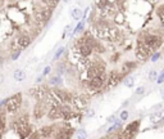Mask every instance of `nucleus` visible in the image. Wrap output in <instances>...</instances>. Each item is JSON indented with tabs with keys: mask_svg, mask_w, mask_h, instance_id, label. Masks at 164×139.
<instances>
[{
	"mask_svg": "<svg viewBox=\"0 0 164 139\" xmlns=\"http://www.w3.org/2000/svg\"><path fill=\"white\" fill-rule=\"evenodd\" d=\"M51 95L56 102L59 103H72L73 102V95L68 92H64V90H60V89H55L51 92Z\"/></svg>",
	"mask_w": 164,
	"mask_h": 139,
	"instance_id": "f257e3e1",
	"label": "nucleus"
},
{
	"mask_svg": "<svg viewBox=\"0 0 164 139\" xmlns=\"http://www.w3.org/2000/svg\"><path fill=\"white\" fill-rule=\"evenodd\" d=\"M140 120H136V121H133L131 124H128V125L126 126V129H124L123 131H120L122 134H119L118 137H122V138H132L136 135V133L138 131V128H140Z\"/></svg>",
	"mask_w": 164,
	"mask_h": 139,
	"instance_id": "f03ea898",
	"label": "nucleus"
},
{
	"mask_svg": "<svg viewBox=\"0 0 164 139\" xmlns=\"http://www.w3.org/2000/svg\"><path fill=\"white\" fill-rule=\"evenodd\" d=\"M124 75L122 72H119V71H112L108 77H107V84H108V88H113V86H117L120 81L123 80Z\"/></svg>",
	"mask_w": 164,
	"mask_h": 139,
	"instance_id": "7ed1b4c3",
	"label": "nucleus"
},
{
	"mask_svg": "<svg viewBox=\"0 0 164 139\" xmlns=\"http://www.w3.org/2000/svg\"><path fill=\"white\" fill-rule=\"evenodd\" d=\"M21 106V95L17 94V95H13L8 99L7 102V109L8 112H16L17 109Z\"/></svg>",
	"mask_w": 164,
	"mask_h": 139,
	"instance_id": "20e7f679",
	"label": "nucleus"
},
{
	"mask_svg": "<svg viewBox=\"0 0 164 139\" xmlns=\"http://www.w3.org/2000/svg\"><path fill=\"white\" fill-rule=\"evenodd\" d=\"M51 16H53V8H45L36 13V20L38 22H47Z\"/></svg>",
	"mask_w": 164,
	"mask_h": 139,
	"instance_id": "39448f33",
	"label": "nucleus"
},
{
	"mask_svg": "<svg viewBox=\"0 0 164 139\" xmlns=\"http://www.w3.org/2000/svg\"><path fill=\"white\" fill-rule=\"evenodd\" d=\"M77 49H78V53L82 55V57H85V58H87V57H90L91 54H93V49L87 45V44H85V43H77Z\"/></svg>",
	"mask_w": 164,
	"mask_h": 139,
	"instance_id": "423d86ee",
	"label": "nucleus"
},
{
	"mask_svg": "<svg viewBox=\"0 0 164 139\" xmlns=\"http://www.w3.org/2000/svg\"><path fill=\"white\" fill-rule=\"evenodd\" d=\"M73 102L80 108H84L86 106H89V103H90V94H81L76 99H73Z\"/></svg>",
	"mask_w": 164,
	"mask_h": 139,
	"instance_id": "0eeeda50",
	"label": "nucleus"
},
{
	"mask_svg": "<svg viewBox=\"0 0 164 139\" xmlns=\"http://www.w3.org/2000/svg\"><path fill=\"white\" fill-rule=\"evenodd\" d=\"M136 67H137V63H136V62L126 61V62H124V63L122 65V71H120V72H122L124 76H126V75H128L129 72H131V71H133L135 68H136Z\"/></svg>",
	"mask_w": 164,
	"mask_h": 139,
	"instance_id": "6e6552de",
	"label": "nucleus"
},
{
	"mask_svg": "<svg viewBox=\"0 0 164 139\" xmlns=\"http://www.w3.org/2000/svg\"><path fill=\"white\" fill-rule=\"evenodd\" d=\"M47 117H49L50 120H59V118H62V113H60L59 106H53L50 108L49 113H47Z\"/></svg>",
	"mask_w": 164,
	"mask_h": 139,
	"instance_id": "1a4fd4ad",
	"label": "nucleus"
},
{
	"mask_svg": "<svg viewBox=\"0 0 164 139\" xmlns=\"http://www.w3.org/2000/svg\"><path fill=\"white\" fill-rule=\"evenodd\" d=\"M31 43H32L31 37H30V36H27V35L21 36V37H19V40H18V44L21 45V48H27L28 45L31 44Z\"/></svg>",
	"mask_w": 164,
	"mask_h": 139,
	"instance_id": "9d476101",
	"label": "nucleus"
},
{
	"mask_svg": "<svg viewBox=\"0 0 164 139\" xmlns=\"http://www.w3.org/2000/svg\"><path fill=\"white\" fill-rule=\"evenodd\" d=\"M40 135L41 137H50L53 133H54V128L53 126H44V128H41L40 129Z\"/></svg>",
	"mask_w": 164,
	"mask_h": 139,
	"instance_id": "9b49d317",
	"label": "nucleus"
},
{
	"mask_svg": "<svg viewBox=\"0 0 164 139\" xmlns=\"http://www.w3.org/2000/svg\"><path fill=\"white\" fill-rule=\"evenodd\" d=\"M109 4H110L109 0H98V2H96V7H98L99 11L103 12V11H107Z\"/></svg>",
	"mask_w": 164,
	"mask_h": 139,
	"instance_id": "f8f14e48",
	"label": "nucleus"
},
{
	"mask_svg": "<svg viewBox=\"0 0 164 139\" xmlns=\"http://www.w3.org/2000/svg\"><path fill=\"white\" fill-rule=\"evenodd\" d=\"M82 9H78V8H73L71 11V16H72V18L73 20H76V21H80L81 18H82Z\"/></svg>",
	"mask_w": 164,
	"mask_h": 139,
	"instance_id": "ddd939ff",
	"label": "nucleus"
},
{
	"mask_svg": "<svg viewBox=\"0 0 164 139\" xmlns=\"http://www.w3.org/2000/svg\"><path fill=\"white\" fill-rule=\"evenodd\" d=\"M13 76H14V79H16V81H23L26 79V72L22 70H17Z\"/></svg>",
	"mask_w": 164,
	"mask_h": 139,
	"instance_id": "4468645a",
	"label": "nucleus"
},
{
	"mask_svg": "<svg viewBox=\"0 0 164 139\" xmlns=\"http://www.w3.org/2000/svg\"><path fill=\"white\" fill-rule=\"evenodd\" d=\"M123 84L127 86V88H132L135 84V77L133 76H124L123 77Z\"/></svg>",
	"mask_w": 164,
	"mask_h": 139,
	"instance_id": "2eb2a0df",
	"label": "nucleus"
},
{
	"mask_svg": "<svg viewBox=\"0 0 164 139\" xmlns=\"http://www.w3.org/2000/svg\"><path fill=\"white\" fill-rule=\"evenodd\" d=\"M49 83L51 85H59L62 83V79H60V76L59 75H56V76H51L50 80H49Z\"/></svg>",
	"mask_w": 164,
	"mask_h": 139,
	"instance_id": "dca6fc26",
	"label": "nucleus"
},
{
	"mask_svg": "<svg viewBox=\"0 0 164 139\" xmlns=\"http://www.w3.org/2000/svg\"><path fill=\"white\" fill-rule=\"evenodd\" d=\"M60 2V0H46V4H47V5H49L50 8H54V7H56L58 5V3H59Z\"/></svg>",
	"mask_w": 164,
	"mask_h": 139,
	"instance_id": "f3484780",
	"label": "nucleus"
},
{
	"mask_svg": "<svg viewBox=\"0 0 164 139\" xmlns=\"http://www.w3.org/2000/svg\"><path fill=\"white\" fill-rule=\"evenodd\" d=\"M82 30H84V22H80L78 25H77L76 30L73 31V33H78V32H82Z\"/></svg>",
	"mask_w": 164,
	"mask_h": 139,
	"instance_id": "a211bd4d",
	"label": "nucleus"
},
{
	"mask_svg": "<svg viewBox=\"0 0 164 139\" xmlns=\"http://www.w3.org/2000/svg\"><path fill=\"white\" fill-rule=\"evenodd\" d=\"M156 77H158L156 71H150V74H149V80H150V81H154Z\"/></svg>",
	"mask_w": 164,
	"mask_h": 139,
	"instance_id": "6ab92c4d",
	"label": "nucleus"
},
{
	"mask_svg": "<svg viewBox=\"0 0 164 139\" xmlns=\"http://www.w3.org/2000/svg\"><path fill=\"white\" fill-rule=\"evenodd\" d=\"M63 52H64V48H59V49H58V52L55 53V55H54V61H56L58 58H59V57L63 54Z\"/></svg>",
	"mask_w": 164,
	"mask_h": 139,
	"instance_id": "aec40b11",
	"label": "nucleus"
},
{
	"mask_svg": "<svg viewBox=\"0 0 164 139\" xmlns=\"http://www.w3.org/2000/svg\"><path fill=\"white\" fill-rule=\"evenodd\" d=\"M144 92H145V86H140V88L136 89L135 94H136V95H140V94H144Z\"/></svg>",
	"mask_w": 164,
	"mask_h": 139,
	"instance_id": "412c9836",
	"label": "nucleus"
},
{
	"mask_svg": "<svg viewBox=\"0 0 164 139\" xmlns=\"http://www.w3.org/2000/svg\"><path fill=\"white\" fill-rule=\"evenodd\" d=\"M127 118H128V112L127 111H123L122 113H120V120H122V121H126Z\"/></svg>",
	"mask_w": 164,
	"mask_h": 139,
	"instance_id": "4be33fe9",
	"label": "nucleus"
},
{
	"mask_svg": "<svg viewBox=\"0 0 164 139\" xmlns=\"http://www.w3.org/2000/svg\"><path fill=\"white\" fill-rule=\"evenodd\" d=\"M50 71H51V67H50V66H46L45 68H44V72H42V76L49 75V74H50Z\"/></svg>",
	"mask_w": 164,
	"mask_h": 139,
	"instance_id": "5701e85b",
	"label": "nucleus"
},
{
	"mask_svg": "<svg viewBox=\"0 0 164 139\" xmlns=\"http://www.w3.org/2000/svg\"><path fill=\"white\" fill-rule=\"evenodd\" d=\"M159 57H160V53H155L151 55V62H156L159 59Z\"/></svg>",
	"mask_w": 164,
	"mask_h": 139,
	"instance_id": "b1692460",
	"label": "nucleus"
},
{
	"mask_svg": "<svg viewBox=\"0 0 164 139\" xmlns=\"http://www.w3.org/2000/svg\"><path fill=\"white\" fill-rule=\"evenodd\" d=\"M156 83H158V84H162V83H164V71L162 72V75L158 77V81H156Z\"/></svg>",
	"mask_w": 164,
	"mask_h": 139,
	"instance_id": "393cba45",
	"label": "nucleus"
},
{
	"mask_svg": "<svg viewBox=\"0 0 164 139\" xmlns=\"http://www.w3.org/2000/svg\"><path fill=\"white\" fill-rule=\"evenodd\" d=\"M19 54H21V50H17V52H14V53L12 54V59H17Z\"/></svg>",
	"mask_w": 164,
	"mask_h": 139,
	"instance_id": "a878e982",
	"label": "nucleus"
},
{
	"mask_svg": "<svg viewBox=\"0 0 164 139\" xmlns=\"http://www.w3.org/2000/svg\"><path fill=\"white\" fill-rule=\"evenodd\" d=\"M118 59H119V53L112 55V62H118Z\"/></svg>",
	"mask_w": 164,
	"mask_h": 139,
	"instance_id": "bb28decb",
	"label": "nucleus"
},
{
	"mask_svg": "<svg viewBox=\"0 0 164 139\" xmlns=\"http://www.w3.org/2000/svg\"><path fill=\"white\" fill-rule=\"evenodd\" d=\"M86 137H87V135L85 134V130H81L80 134H78V138H86Z\"/></svg>",
	"mask_w": 164,
	"mask_h": 139,
	"instance_id": "cd10ccee",
	"label": "nucleus"
},
{
	"mask_svg": "<svg viewBox=\"0 0 164 139\" xmlns=\"http://www.w3.org/2000/svg\"><path fill=\"white\" fill-rule=\"evenodd\" d=\"M108 121H109V122L115 121V116H114V115H113V116H109V117H108Z\"/></svg>",
	"mask_w": 164,
	"mask_h": 139,
	"instance_id": "c85d7f7f",
	"label": "nucleus"
},
{
	"mask_svg": "<svg viewBox=\"0 0 164 139\" xmlns=\"http://www.w3.org/2000/svg\"><path fill=\"white\" fill-rule=\"evenodd\" d=\"M4 83V75L0 74V84H3Z\"/></svg>",
	"mask_w": 164,
	"mask_h": 139,
	"instance_id": "c756f323",
	"label": "nucleus"
},
{
	"mask_svg": "<svg viewBox=\"0 0 164 139\" xmlns=\"http://www.w3.org/2000/svg\"><path fill=\"white\" fill-rule=\"evenodd\" d=\"M160 95H162V98L164 99V89H163V90H160Z\"/></svg>",
	"mask_w": 164,
	"mask_h": 139,
	"instance_id": "7c9ffc66",
	"label": "nucleus"
},
{
	"mask_svg": "<svg viewBox=\"0 0 164 139\" xmlns=\"http://www.w3.org/2000/svg\"><path fill=\"white\" fill-rule=\"evenodd\" d=\"M41 80H42V76H40V77H37V83H41Z\"/></svg>",
	"mask_w": 164,
	"mask_h": 139,
	"instance_id": "2f4dec72",
	"label": "nucleus"
},
{
	"mask_svg": "<svg viewBox=\"0 0 164 139\" xmlns=\"http://www.w3.org/2000/svg\"><path fill=\"white\" fill-rule=\"evenodd\" d=\"M3 126H4V124H3L2 120H0V129H3Z\"/></svg>",
	"mask_w": 164,
	"mask_h": 139,
	"instance_id": "473e14b6",
	"label": "nucleus"
},
{
	"mask_svg": "<svg viewBox=\"0 0 164 139\" xmlns=\"http://www.w3.org/2000/svg\"><path fill=\"white\" fill-rule=\"evenodd\" d=\"M63 2H64V3H69V2H71V0H63Z\"/></svg>",
	"mask_w": 164,
	"mask_h": 139,
	"instance_id": "72a5a7b5",
	"label": "nucleus"
},
{
	"mask_svg": "<svg viewBox=\"0 0 164 139\" xmlns=\"http://www.w3.org/2000/svg\"><path fill=\"white\" fill-rule=\"evenodd\" d=\"M2 4H3V0H0V5H2Z\"/></svg>",
	"mask_w": 164,
	"mask_h": 139,
	"instance_id": "f704fd0d",
	"label": "nucleus"
}]
</instances>
